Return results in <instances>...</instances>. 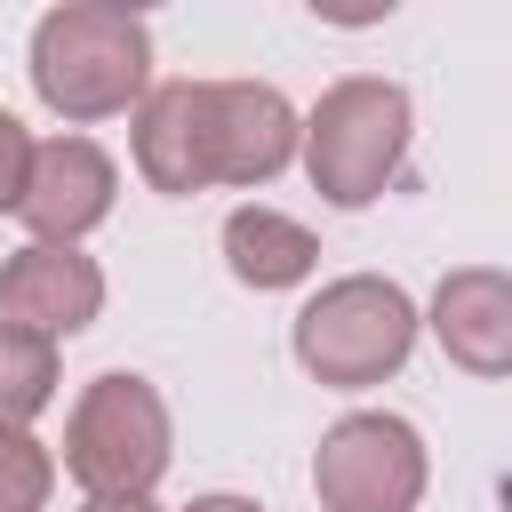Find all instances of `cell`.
<instances>
[{
  "mask_svg": "<svg viewBox=\"0 0 512 512\" xmlns=\"http://www.w3.org/2000/svg\"><path fill=\"white\" fill-rule=\"evenodd\" d=\"M32 96L64 120V128H88V120H112L128 104H144L152 88V32L136 8L120 0H64L32 24Z\"/></svg>",
  "mask_w": 512,
  "mask_h": 512,
  "instance_id": "cell-1",
  "label": "cell"
},
{
  "mask_svg": "<svg viewBox=\"0 0 512 512\" xmlns=\"http://www.w3.org/2000/svg\"><path fill=\"white\" fill-rule=\"evenodd\" d=\"M296 152L304 176L328 208H376L400 176H408V136H416V104L400 80L384 72H344L320 88V104L296 120Z\"/></svg>",
  "mask_w": 512,
  "mask_h": 512,
  "instance_id": "cell-2",
  "label": "cell"
},
{
  "mask_svg": "<svg viewBox=\"0 0 512 512\" xmlns=\"http://www.w3.org/2000/svg\"><path fill=\"white\" fill-rule=\"evenodd\" d=\"M416 328H424V312H416V296H408L400 280H384V272H344V280H328L320 296H304L288 344H296V368H304L312 384H328V392H368V384H384V376L408 368Z\"/></svg>",
  "mask_w": 512,
  "mask_h": 512,
  "instance_id": "cell-3",
  "label": "cell"
},
{
  "mask_svg": "<svg viewBox=\"0 0 512 512\" xmlns=\"http://www.w3.org/2000/svg\"><path fill=\"white\" fill-rule=\"evenodd\" d=\"M176 456V416L152 376L104 368L64 416V472L80 496H152Z\"/></svg>",
  "mask_w": 512,
  "mask_h": 512,
  "instance_id": "cell-4",
  "label": "cell"
},
{
  "mask_svg": "<svg viewBox=\"0 0 512 512\" xmlns=\"http://www.w3.org/2000/svg\"><path fill=\"white\" fill-rule=\"evenodd\" d=\"M432 480L424 432L392 408H352L312 448V496L320 512H416Z\"/></svg>",
  "mask_w": 512,
  "mask_h": 512,
  "instance_id": "cell-5",
  "label": "cell"
},
{
  "mask_svg": "<svg viewBox=\"0 0 512 512\" xmlns=\"http://www.w3.org/2000/svg\"><path fill=\"white\" fill-rule=\"evenodd\" d=\"M120 200V168L96 136H48L32 144L24 192H16V224L48 248H80V232H96Z\"/></svg>",
  "mask_w": 512,
  "mask_h": 512,
  "instance_id": "cell-6",
  "label": "cell"
},
{
  "mask_svg": "<svg viewBox=\"0 0 512 512\" xmlns=\"http://www.w3.org/2000/svg\"><path fill=\"white\" fill-rule=\"evenodd\" d=\"M96 312H104V272H96V256L24 240V248L0 264V320H8V328L48 336V344L64 352V336L96 328Z\"/></svg>",
  "mask_w": 512,
  "mask_h": 512,
  "instance_id": "cell-7",
  "label": "cell"
},
{
  "mask_svg": "<svg viewBox=\"0 0 512 512\" xmlns=\"http://www.w3.org/2000/svg\"><path fill=\"white\" fill-rule=\"evenodd\" d=\"M296 104L272 80H208V152H216V184H272L296 160Z\"/></svg>",
  "mask_w": 512,
  "mask_h": 512,
  "instance_id": "cell-8",
  "label": "cell"
},
{
  "mask_svg": "<svg viewBox=\"0 0 512 512\" xmlns=\"http://www.w3.org/2000/svg\"><path fill=\"white\" fill-rule=\"evenodd\" d=\"M136 176L168 200H192L216 184L208 152V80H160L136 104Z\"/></svg>",
  "mask_w": 512,
  "mask_h": 512,
  "instance_id": "cell-9",
  "label": "cell"
},
{
  "mask_svg": "<svg viewBox=\"0 0 512 512\" xmlns=\"http://www.w3.org/2000/svg\"><path fill=\"white\" fill-rule=\"evenodd\" d=\"M432 336L464 376H504L512 368V280L496 264H456L432 288Z\"/></svg>",
  "mask_w": 512,
  "mask_h": 512,
  "instance_id": "cell-10",
  "label": "cell"
},
{
  "mask_svg": "<svg viewBox=\"0 0 512 512\" xmlns=\"http://www.w3.org/2000/svg\"><path fill=\"white\" fill-rule=\"evenodd\" d=\"M216 240H224V272H232L240 288H256V296L304 288V280L320 272L312 224H296V216H280V208H264V200H240Z\"/></svg>",
  "mask_w": 512,
  "mask_h": 512,
  "instance_id": "cell-11",
  "label": "cell"
},
{
  "mask_svg": "<svg viewBox=\"0 0 512 512\" xmlns=\"http://www.w3.org/2000/svg\"><path fill=\"white\" fill-rule=\"evenodd\" d=\"M64 384V352L48 336H24L0 320V432H32V416L56 400Z\"/></svg>",
  "mask_w": 512,
  "mask_h": 512,
  "instance_id": "cell-12",
  "label": "cell"
},
{
  "mask_svg": "<svg viewBox=\"0 0 512 512\" xmlns=\"http://www.w3.org/2000/svg\"><path fill=\"white\" fill-rule=\"evenodd\" d=\"M56 496V456L32 432H0V512H40Z\"/></svg>",
  "mask_w": 512,
  "mask_h": 512,
  "instance_id": "cell-13",
  "label": "cell"
},
{
  "mask_svg": "<svg viewBox=\"0 0 512 512\" xmlns=\"http://www.w3.org/2000/svg\"><path fill=\"white\" fill-rule=\"evenodd\" d=\"M24 168H32V128H24L16 112H0V216H16Z\"/></svg>",
  "mask_w": 512,
  "mask_h": 512,
  "instance_id": "cell-14",
  "label": "cell"
},
{
  "mask_svg": "<svg viewBox=\"0 0 512 512\" xmlns=\"http://www.w3.org/2000/svg\"><path fill=\"white\" fill-rule=\"evenodd\" d=\"M184 512H264L256 496H232V488H216V496H192Z\"/></svg>",
  "mask_w": 512,
  "mask_h": 512,
  "instance_id": "cell-15",
  "label": "cell"
},
{
  "mask_svg": "<svg viewBox=\"0 0 512 512\" xmlns=\"http://www.w3.org/2000/svg\"><path fill=\"white\" fill-rule=\"evenodd\" d=\"M80 512H160V504H152V496H88Z\"/></svg>",
  "mask_w": 512,
  "mask_h": 512,
  "instance_id": "cell-16",
  "label": "cell"
}]
</instances>
